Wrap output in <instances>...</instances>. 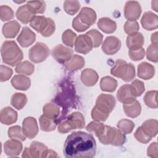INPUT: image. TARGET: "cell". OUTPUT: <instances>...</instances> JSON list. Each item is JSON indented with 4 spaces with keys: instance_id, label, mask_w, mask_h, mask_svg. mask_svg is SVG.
<instances>
[{
    "instance_id": "cell-1",
    "label": "cell",
    "mask_w": 158,
    "mask_h": 158,
    "mask_svg": "<svg viewBox=\"0 0 158 158\" xmlns=\"http://www.w3.org/2000/svg\"><path fill=\"white\" fill-rule=\"evenodd\" d=\"M96 151V141L92 135L75 131L69 135L64 146V155L67 158H93Z\"/></svg>"
},
{
    "instance_id": "cell-2",
    "label": "cell",
    "mask_w": 158,
    "mask_h": 158,
    "mask_svg": "<svg viewBox=\"0 0 158 158\" xmlns=\"http://www.w3.org/2000/svg\"><path fill=\"white\" fill-rule=\"evenodd\" d=\"M1 52L3 62L12 67L20 64L23 57L22 50L14 41H4Z\"/></svg>"
},
{
    "instance_id": "cell-3",
    "label": "cell",
    "mask_w": 158,
    "mask_h": 158,
    "mask_svg": "<svg viewBox=\"0 0 158 158\" xmlns=\"http://www.w3.org/2000/svg\"><path fill=\"white\" fill-rule=\"evenodd\" d=\"M96 136L103 144H112L115 146L123 144L126 141V137L121 131L108 125H104Z\"/></svg>"
},
{
    "instance_id": "cell-4",
    "label": "cell",
    "mask_w": 158,
    "mask_h": 158,
    "mask_svg": "<svg viewBox=\"0 0 158 158\" xmlns=\"http://www.w3.org/2000/svg\"><path fill=\"white\" fill-rule=\"evenodd\" d=\"M96 20L95 11L91 8L84 7L81 9L79 14L73 19L72 27L77 31H84L93 25Z\"/></svg>"
},
{
    "instance_id": "cell-5",
    "label": "cell",
    "mask_w": 158,
    "mask_h": 158,
    "mask_svg": "<svg viewBox=\"0 0 158 158\" xmlns=\"http://www.w3.org/2000/svg\"><path fill=\"white\" fill-rule=\"evenodd\" d=\"M112 75L121 78L125 81H130L135 77V69L131 63H127L122 59H117L111 69Z\"/></svg>"
},
{
    "instance_id": "cell-6",
    "label": "cell",
    "mask_w": 158,
    "mask_h": 158,
    "mask_svg": "<svg viewBox=\"0 0 158 158\" xmlns=\"http://www.w3.org/2000/svg\"><path fill=\"white\" fill-rule=\"evenodd\" d=\"M29 58L35 62L39 63L44 61L49 54L48 47L43 43H36L29 50Z\"/></svg>"
},
{
    "instance_id": "cell-7",
    "label": "cell",
    "mask_w": 158,
    "mask_h": 158,
    "mask_svg": "<svg viewBox=\"0 0 158 158\" xmlns=\"http://www.w3.org/2000/svg\"><path fill=\"white\" fill-rule=\"evenodd\" d=\"M115 99L112 95L101 94L97 98L96 106L104 112L110 114L115 106Z\"/></svg>"
},
{
    "instance_id": "cell-8",
    "label": "cell",
    "mask_w": 158,
    "mask_h": 158,
    "mask_svg": "<svg viewBox=\"0 0 158 158\" xmlns=\"http://www.w3.org/2000/svg\"><path fill=\"white\" fill-rule=\"evenodd\" d=\"M73 51L62 44H58L52 51V56L56 61L60 64H65L73 56Z\"/></svg>"
},
{
    "instance_id": "cell-9",
    "label": "cell",
    "mask_w": 158,
    "mask_h": 158,
    "mask_svg": "<svg viewBox=\"0 0 158 158\" xmlns=\"http://www.w3.org/2000/svg\"><path fill=\"white\" fill-rule=\"evenodd\" d=\"M141 14V8L139 3L135 1H127L124 8L125 17L130 21H136Z\"/></svg>"
},
{
    "instance_id": "cell-10",
    "label": "cell",
    "mask_w": 158,
    "mask_h": 158,
    "mask_svg": "<svg viewBox=\"0 0 158 158\" xmlns=\"http://www.w3.org/2000/svg\"><path fill=\"white\" fill-rule=\"evenodd\" d=\"M118 100L124 104H128L136 100V94L131 85H122L117 93Z\"/></svg>"
},
{
    "instance_id": "cell-11",
    "label": "cell",
    "mask_w": 158,
    "mask_h": 158,
    "mask_svg": "<svg viewBox=\"0 0 158 158\" xmlns=\"http://www.w3.org/2000/svg\"><path fill=\"white\" fill-rule=\"evenodd\" d=\"M93 48V43L89 36L86 33L79 35L75 42V50L76 52L86 54L90 52Z\"/></svg>"
},
{
    "instance_id": "cell-12",
    "label": "cell",
    "mask_w": 158,
    "mask_h": 158,
    "mask_svg": "<svg viewBox=\"0 0 158 158\" xmlns=\"http://www.w3.org/2000/svg\"><path fill=\"white\" fill-rule=\"evenodd\" d=\"M121 44L120 40L116 36H107L102 44V50L106 54L113 55L119 51Z\"/></svg>"
},
{
    "instance_id": "cell-13",
    "label": "cell",
    "mask_w": 158,
    "mask_h": 158,
    "mask_svg": "<svg viewBox=\"0 0 158 158\" xmlns=\"http://www.w3.org/2000/svg\"><path fill=\"white\" fill-rule=\"evenodd\" d=\"M23 134L29 139L35 138L38 132V127L36 120L32 117H26L22 122Z\"/></svg>"
},
{
    "instance_id": "cell-14",
    "label": "cell",
    "mask_w": 158,
    "mask_h": 158,
    "mask_svg": "<svg viewBox=\"0 0 158 158\" xmlns=\"http://www.w3.org/2000/svg\"><path fill=\"white\" fill-rule=\"evenodd\" d=\"M36 40L35 33L28 27H23L17 40L20 45L23 48H27L32 44Z\"/></svg>"
},
{
    "instance_id": "cell-15",
    "label": "cell",
    "mask_w": 158,
    "mask_h": 158,
    "mask_svg": "<svg viewBox=\"0 0 158 158\" xmlns=\"http://www.w3.org/2000/svg\"><path fill=\"white\" fill-rule=\"evenodd\" d=\"M22 150V144L19 140L11 139L6 141L4 144L6 154L10 157L18 156Z\"/></svg>"
},
{
    "instance_id": "cell-16",
    "label": "cell",
    "mask_w": 158,
    "mask_h": 158,
    "mask_svg": "<svg viewBox=\"0 0 158 158\" xmlns=\"http://www.w3.org/2000/svg\"><path fill=\"white\" fill-rule=\"evenodd\" d=\"M141 23L143 27L147 30H155L158 27L157 15L151 11L146 12L141 18Z\"/></svg>"
},
{
    "instance_id": "cell-17",
    "label": "cell",
    "mask_w": 158,
    "mask_h": 158,
    "mask_svg": "<svg viewBox=\"0 0 158 158\" xmlns=\"http://www.w3.org/2000/svg\"><path fill=\"white\" fill-rule=\"evenodd\" d=\"M29 149L31 157H47L48 149V147L42 143L33 141Z\"/></svg>"
},
{
    "instance_id": "cell-18",
    "label": "cell",
    "mask_w": 158,
    "mask_h": 158,
    "mask_svg": "<svg viewBox=\"0 0 158 158\" xmlns=\"http://www.w3.org/2000/svg\"><path fill=\"white\" fill-rule=\"evenodd\" d=\"M17 120V113L12 108L6 107L1 110L0 120L4 125H11Z\"/></svg>"
},
{
    "instance_id": "cell-19",
    "label": "cell",
    "mask_w": 158,
    "mask_h": 158,
    "mask_svg": "<svg viewBox=\"0 0 158 158\" xmlns=\"http://www.w3.org/2000/svg\"><path fill=\"white\" fill-rule=\"evenodd\" d=\"M155 73V69L152 65L146 62H141L138 66V76L143 80H149Z\"/></svg>"
},
{
    "instance_id": "cell-20",
    "label": "cell",
    "mask_w": 158,
    "mask_h": 158,
    "mask_svg": "<svg viewBox=\"0 0 158 158\" xmlns=\"http://www.w3.org/2000/svg\"><path fill=\"white\" fill-rule=\"evenodd\" d=\"M66 120L72 130L83 128L85 125L83 115L78 112H75L69 115Z\"/></svg>"
},
{
    "instance_id": "cell-21",
    "label": "cell",
    "mask_w": 158,
    "mask_h": 158,
    "mask_svg": "<svg viewBox=\"0 0 158 158\" xmlns=\"http://www.w3.org/2000/svg\"><path fill=\"white\" fill-rule=\"evenodd\" d=\"M99 78L97 72L91 69H86L83 70L81 74V80L82 83L87 86L94 85Z\"/></svg>"
},
{
    "instance_id": "cell-22",
    "label": "cell",
    "mask_w": 158,
    "mask_h": 158,
    "mask_svg": "<svg viewBox=\"0 0 158 158\" xmlns=\"http://www.w3.org/2000/svg\"><path fill=\"white\" fill-rule=\"evenodd\" d=\"M126 43L130 49L141 48L144 44V36L139 32L128 35L127 38Z\"/></svg>"
},
{
    "instance_id": "cell-23",
    "label": "cell",
    "mask_w": 158,
    "mask_h": 158,
    "mask_svg": "<svg viewBox=\"0 0 158 158\" xmlns=\"http://www.w3.org/2000/svg\"><path fill=\"white\" fill-rule=\"evenodd\" d=\"M20 28V25L17 21H10L5 23L2 27L3 35L7 38H13L18 34Z\"/></svg>"
},
{
    "instance_id": "cell-24",
    "label": "cell",
    "mask_w": 158,
    "mask_h": 158,
    "mask_svg": "<svg viewBox=\"0 0 158 158\" xmlns=\"http://www.w3.org/2000/svg\"><path fill=\"white\" fill-rule=\"evenodd\" d=\"M11 84L14 88L19 90H27L31 85L30 79L23 75H16L11 80Z\"/></svg>"
},
{
    "instance_id": "cell-25",
    "label": "cell",
    "mask_w": 158,
    "mask_h": 158,
    "mask_svg": "<svg viewBox=\"0 0 158 158\" xmlns=\"http://www.w3.org/2000/svg\"><path fill=\"white\" fill-rule=\"evenodd\" d=\"M49 18H46L42 15H35L30 22V26L37 32L41 34L46 30Z\"/></svg>"
},
{
    "instance_id": "cell-26",
    "label": "cell",
    "mask_w": 158,
    "mask_h": 158,
    "mask_svg": "<svg viewBox=\"0 0 158 158\" xmlns=\"http://www.w3.org/2000/svg\"><path fill=\"white\" fill-rule=\"evenodd\" d=\"M35 14L28 8L27 5H23L18 8L16 12L17 18L23 23L27 24L30 22Z\"/></svg>"
},
{
    "instance_id": "cell-27",
    "label": "cell",
    "mask_w": 158,
    "mask_h": 158,
    "mask_svg": "<svg viewBox=\"0 0 158 158\" xmlns=\"http://www.w3.org/2000/svg\"><path fill=\"white\" fill-rule=\"evenodd\" d=\"M123 108L126 115L131 118H135L139 116L141 111V104L136 100L131 103L124 104Z\"/></svg>"
},
{
    "instance_id": "cell-28",
    "label": "cell",
    "mask_w": 158,
    "mask_h": 158,
    "mask_svg": "<svg viewBox=\"0 0 158 158\" xmlns=\"http://www.w3.org/2000/svg\"><path fill=\"white\" fill-rule=\"evenodd\" d=\"M98 28L106 33H112L117 28L115 21L107 17L101 18L98 22Z\"/></svg>"
},
{
    "instance_id": "cell-29",
    "label": "cell",
    "mask_w": 158,
    "mask_h": 158,
    "mask_svg": "<svg viewBox=\"0 0 158 158\" xmlns=\"http://www.w3.org/2000/svg\"><path fill=\"white\" fill-rule=\"evenodd\" d=\"M85 61L83 57L78 55H73L64 65L68 70L75 71L83 68L85 66Z\"/></svg>"
},
{
    "instance_id": "cell-30",
    "label": "cell",
    "mask_w": 158,
    "mask_h": 158,
    "mask_svg": "<svg viewBox=\"0 0 158 158\" xmlns=\"http://www.w3.org/2000/svg\"><path fill=\"white\" fill-rule=\"evenodd\" d=\"M143 131L151 138L154 137L158 131L157 121L155 119H149L144 122L141 126Z\"/></svg>"
},
{
    "instance_id": "cell-31",
    "label": "cell",
    "mask_w": 158,
    "mask_h": 158,
    "mask_svg": "<svg viewBox=\"0 0 158 158\" xmlns=\"http://www.w3.org/2000/svg\"><path fill=\"white\" fill-rule=\"evenodd\" d=\"M117 86V81L114 78L106 76L101 78L100 81V88L102 91L107 92H113Z\"/></svg>"
},
{
    "instance_id": "cell-32",
    "label": "cell",
    "mask_w": 158,
    "mask_h": 158,
    "mask_svg": "<svg viewBox=\"0 0 158 158\" xmlns=\"http://www.w3.org/2000/svg\"><path fill=\"white\" fill-rule=\"evenodd\" d=\"M40 128L44 131H51L56 129L57 123L54 119L42 115L39 118Z\"/></svg>"
},
{
    "instance_id": "cell-33",
    "label": "cell",
    "mask_w": 158,
    "mask_h": 158,
    "mask_svg": "<svg viewBox=\"0 0 158 158\" xmlns=\"http://www.w3.org/2000/svg\"><path fill=\"white\" fill-rule=\"evenodd\" d=\"M27 102V98L25 94L20 93L14 94L10 99V103L15 109L20 110L22 109Z\"/></svg>"
},
{
    "instance_id": "cell-34",
    "label": "cell",
    "mask_w": 158,
    "mask_h": 158,
    "mask_svg": "<svg viewBox=\"0 0 158 158\" xmlns=\"http://www.w3.org/2000/svg\"><path fill=\"white\" fill-rule=\"evenodd\" d=\"M35 67L33 64L27 60L23 61L19 64L15 69V71L17 73L27 75H31L33 73Z\"/></svg>"
},
{
    "instance_id": "cell-35",
    "label": "cell",
    "mask_w": 158,
    "mask_h": 158,
    "mask_svg": "<svg viewBox=\"0 0 158 158\" xmlns=\"http://www.w3.org/2000/svg\"><path fill=\"white\" fill-rule=\"evenodd\" d=\"M43 114L48 117L55 120L60 114V109L52 103L46 104L43 109Z\"/></svg>"
},
{
    "instance_id": "cell-36",
    "label": "cell",
    "mask_w": 158,
    "mask_h": 158,
    "mask_svg": "<svg viewBox=\"0 0 158 158\" xmlns=\"http://www.w3.org/2000/svg\"><path fill=\"white\" fill-rule=\"evenodd\" d=\"M27 5L35 14H43L46 9V2L43 1H28Z\"/></svg>"
},
{
    "instance_id": "cell-37",
    "label": "cell",
    "mask_w": 158,
    "mask_h": 158,
    "mask_svg": "<svg viewBox=\"0 0 158 158\" xmlns=\"http://www.w3.org/2000/svg\"><path fill=\"white\" fill-rule=\"evenodd\" d=\"M8 136L11 139H14L23 141L25 140V135L20 126L16 125L11 127L8 130Z\"/></svg>"
},
{
    "instance_id": "cell-38",
    "label": "cell",
    "mask_w": 158,
    "mask_h": 158,
    "mask_svg": "<svg viewBox=\"0 0 158 158\" xmlns=\"http://www.w3.org/2000/svg\"><path fill=\"white\" fill-rule=\"evenodd\" d=\"M157 94V91L156 90L149 91L146 93L144 97V101L148 107L153 109L157 107V103L156 100Z\"/></svg>"
},
{
    "instance_id": "cell-39",
    "label": "cell",
    "mask_w": 158,
    "mask_h": 158,
    "mask_svg": "<svg viewBox=\"0 0 158 158\" xmlns=\"http://www.w3.org/2000/svg\"><path fill=\"white\" fill-rule=\"evenodd\" d=\"M117 128L120 131L125 134H130L133 131L135 124L134 123L128 119H122L117 123Z\"/></svg>"
},
{
    "instance_id": "cell-40",
    "label": "cell",
    "mask_w": 158,
    "mask_h": 158,
    "mask_svg": "<svg viewBox=\"0 0 158 158\" xmlns=\"http://www.w3.org/2000/svg\"><path fill=\"white\" fill-rule=\"evenodd\" d=\"M80 7V3L78 1H65L64 3L65 11L70 15H75Z\"/></svg>"
},
{
    "instance_id": "cell-41",
    "label": "cell",
    "mask_w": 158,
    "mask_h": 158,
    "mask_svg": "<svg viewBox=\"0 0 158 158\" xmlns=\"http://www.w3.org/2000/svg\"><path fill=\"white\" fill-rule=\"evenodd\" d=\"M76 38H77L76 33L70 29L66 30L62 33V42L67 46H69L71 48H72L74 46Z\"/></svg>"
},
{
    "instance_id": "cell-42",
    "label": "cell",
    "mask_w": 158,
    "mask_h": 158,
    "mask_svg": "<svg viewBox=\"0 0 158 158\" xmlns=\"http://www.w3.org/2000/svg\"><path fill=\"white\" fill-rule=\"evenodd\" d=\"M86 34L89 36L93 43V47L96 48L98 47L102 41L103 36L97 30L92 29L88 31Z\"/></svg>"
},
{
    "instance_id": "cell-43",
    "label": "cell",
    "mask_w": 158,
    "mask_h": 158,
    "mask_svg": "<svg viewBox=\"0 0 158 158\" xmlns=\"http://www.w3.org/2000/svg\"><path fill=\"white\" fill-rule=\"evenodd\" d=\"M110 114L106 113L103 110L99 109L96 106L93 108L91 110V117L96 121H106L109 117Z\"/></svg>"
},
{
    "instance_id": "cell-44",
    "label": "cell",
    "mask_w": 158,
    "mask_h": 158,
    "mask_svg": "<svg viewBox=\"0 0 158 158\" xmlns=\"http://www.w3.org/2000/svg\"><path fill=\"white\" fill-rule=\"evenodd\" d=\"M147 59L153 62H157L158 61V51L157 44H151L149 46L146 51Z\"/></svg>"
},
{
    "instance_id": "cell-45",
    "label": "cell",
    "mask_w": 158,
    "mask_h": 158,
    "mask_svg": "<svg viewBox=\"0 0 158 158\" xmlns=\"http://www.w3.org/2000/svg\"><path fill=\"white\" fill-rule=\"evenodd\" d=\"M0 17L2 21H7L14 17V12L12 9L7 6H1Z\"/></svg>"
},
{
    "instance_id": "cell-46",
    "label": "cell",
    "mask_w": 158,
    "mask_h": 158,
    "mask_svg": "<svg viewBox=\"0 0 158 158\" xmlns=\"http://www.w3.org/2000/svg\"><path fill=\"white\" fill-rule=\"evenodd\" d=\"M128 54L131 60L138 61L143 59L145 55V51L143 48L135 49H130Z\"/></svg>"
},
{
    "instance_id": "cell-47",
    "label": "cell",
    "mask_w": 158,
    "mask_h": 158,
    "mask_svg": "<svg viewBox=\"0 0 158 158\" xmlns=\"http://www.w3.org/2000/svg\"><path fill=\"white\" fill-rule=\"evenodd\" d=\"M139 28V24L136 21L128 20L125 22L124 25V30L128 35L138 32Z\"/></svg>"
},
{
    "instance_id": "cell-48",
    "label": "cell",
    "mask_w": 158,
    "mask_h": 158,
    "mask_svg": "<svg viewBox=\"0 0 158 158\" xmlns=\"http://www.w3.org/2000/svg\"><path fill=\"white\" fill-rule=\"evenodd\" d=\"M104 124L102 123L99 122L98 121H93L91 122L86 127V130L90 133H94L96 136L99 133L102 127H104Z\"/></svg>"
},
{
    "instance_id": "cell-49",
    "label": "cell",
    "mask_w": 158,
    "mask_h": 158,
    "mask_svg": "<svg viewBox=\"0 0 158 158\" xmlns=\"http://www.w3.org/2000/svg\"><path fill=\"white\" fill-rule=\"evenodd\" d=\"M13 74V70L10 67L1 65L0 68V80L1 81H7Z\"/></svg>"
},
{
    "instance_id": "cell-50",
    "label": "cell",
    "mask_w": 158,
    "mask_h": 158,
    "mask_svg": "<svg viewBox=\"0 0 158 158\" xmlns=\"http://www.w3.org/2000/svg\"><path fill=\"white\" fill-rule=\"evenodd\" d=\"M135 138L137 141L141 143L146 144L148 143L151 139V138L149 137L148 135H147L142 130L141 127H138V128L136 130V131L135 133Z\"/></svg>"
},
{
    "instance_id": "cell-51",
    "label": "cell",
    "mask_w": 158,
    "mask_h": 158,
    "mask_svg": "<svg viewBox=\"0 0 158 158\" xmlns=\"http://www.w3.org/2000/svg\"><path fill=\"white\" fill-rule=\"evenodd\" d=\"M131 85L132 86L136 96H140L144 91L145 88L144 83L139 80H135L131 83Z\"/></svg>"
},
{
    "instance_id": "cell-52",
    "label": "cell",
    "mask_w": 158,
    "mask_h": 158,
    "mask_svg": "<svg viewBox=\"0 0 158 158\" xmlns=\"http://www.w3.org/2000/svg\"><path fill=\"white\" fill-rule=\"evenodd\" d=\"M55 28H56V25L55 23L53 21V20L51 18L49 19V23L48 25L46 28V30L41 33L42 36H45V37H48L53 34V33L55 31Z\"/></svg>"
},
{
    "instance_id": "cell-53",
    "label": "cell",
    "mask_w": 158,
    "mask_h": 158,
    "mask_svg": "<svg viewBox=\"0 0 158 158\" xmlns=\"http://www.w3.org/2000/svg\"><path fill=\"white\" fill-rule=\"evenodd\" d=\"M157 143L156 142L152 143L147 149V155L149 157L152 158H157L158 157V150H157Z\"/></svg>"
},
{
    "instance_id": "cell-54",
    "label": "cell",
    "mask_w": 158,
    "mask_h": 158,
    "mask_svg": "<svg viewBox=\"0 0 158 158\" xmlns=\"http://www.w3.org/2000/svg\"><path fill=\"white\" fill-rule=\"evenodd\" d=\"M151 40L152 44H157V32H155L154 33L152 34Z\"/></svg>"
},
{
    "instance_id": "cell-55",
    "label": "cell",
    "mask_w": 158,
    "mask_h": 158,
    "mask_svg": "<svg viewBox=\"0 0 158 158\" xmlns=\"http://www.w3.org/2000/svg\"><path fill=\"white\" fill-rule=\"evenodd\" d=\"M58 157L59 156L57 154V153L51 150V149H48V154H47V157Z\"/></svg>"
},
{
    "instance_id": "cell-56",
    "label": "cell",
    "mask_w": 158,
    "mask_h": 158,
    "mask_svg": "<svg viewBox=\"0 0 158 158\" xmlns=\"http://www.w3.org/2000/svg\"><path fill=\"white\" fill-rule=\"evenodd\" d=\"M22 157H31L30 153V149L28 148H25L22 154Z\"/></svg>"
},
{
    "instance_id": "cell-57",
    "label": "cell",
    "mask_w": 158,
    "mask_h": 158,
    "mask_svg": "<svg viewBox=\"0 0 158 158\" xmlns=\"http://www.w3.org/2000/svg\"><path fill=\"white\" fill-rule=\"evenodd\" d=\"M152 8L156 11L157 12V4H158V1H152Z\"/></svg>"
}]
</instances>
